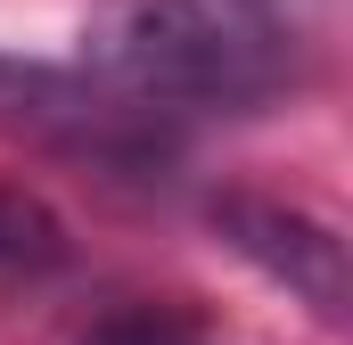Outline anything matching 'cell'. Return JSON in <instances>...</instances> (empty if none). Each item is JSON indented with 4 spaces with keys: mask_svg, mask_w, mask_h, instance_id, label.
I'll return each mask as SVG.
<instances>
[{
    "mask_svg": "<svg viewBox=\"0 0 353 345\" xmlns=\"http://www.w3.org/2000/svg\"><path fill=\"white\" fill-rule=\"evenodd\" d=\"M214 230L255 263V271H271L296 304H312L329 329H345L353 279H345V239H337L329 222H312V214H296V206H279V197L230 189V197H214Z\"/></svg>",
    "mask_w": 353,
    "mask_h": 345,
    "instance_id": "3957f363",
    "label": "cell"
},
{
    "mask_svg": "<svg viewBox=\"0 0 353 345\" xmlns=\"http://www.w3.org/2000/svg\"><path fill=\"white\" fill-rule=\"evenodd\" d=\"M83 66L157 115H263L296 90V33L263 0H99Z\"/></svg>",
    "mask_w": 353,
    "mask_h": 345,
    "instance_id": "6da1fadb",
    "label": "cell"
},
{
    "mask_svg": "<svg viewBox=\"0 0 353 345\" xmlns=\"http://www.w3.org/2000/svg\"><path fill=\"white\" fill-rule=\"evenodd\" d=\"M58 263H66V230L33 197L0 189V279H50Z\"/></svg>",
    "mask_w": 353,
    "mask_h": 345,
    "instance_id": "277c9868",
    "label": "cell"
},
{
    "mask_svg": "<svg viewBox=\"0 0 353 345\" xmlns=\"http://www.w3.org/2000/svg\"><path fill=\"white\" fill-rule=\"evenodd\" d=\"M0 132L107 181H165L181 157L173 115L140 107L90 66H33V58H0Z\"/></svg>",
    "mask_w": 353,
    "mask_h": 345,
    "instance_id": "7a4b0ae2",
    "label": "cell"
},
{
    "mask_svg": "<svg viewBox=\"0 0 353 345\" xmlns=\"http://www.w3.org/2000/svg\"><path fill=\"white\" fill-rule=\"evenodd\" d=\"M107 345H189V337H173V329H123V337H107Z\"/></svg>",
    "mask_w": 353,
    "mask_h": 345,
    "instance_id": "5b68a950",
    "label": "cell"
}]
</instances>
